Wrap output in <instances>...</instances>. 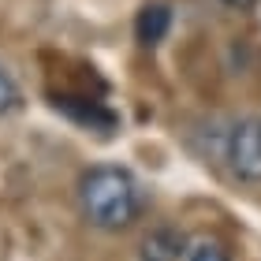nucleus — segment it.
<instances>
[{"label": "nucleus", "instance_id": "obj_5", "mask_svg": "<svg viewBox=\"0 0 261 261\" xmlns=\"http://www.w3.org/2000/svg\"><path fill=\"white\" fill-rule=\"evenodd\" d=\"M187 261H231V254L220 239H198L194 246H187Z\"/></svg>", "mask_w": 261, "mask_h": 261}, {"label": "nucleus", "instance_id": "obj_6", "mask_svg": "<svg viewBox=\"0 0 261 261\" xmlns=\"http://www.w3.org/2000/svg\"><path fill=\"white\" fill-rule=\"evenodd\" d=\"M19 105H22V90H19V82L11 79V71L0 64V116L15 112Z\"/></svg>", "mask_w": 261, "mask_h": 261}, {"label": "nucleus", "instance_id": "obj_2", "mask_svg": "<svg viewBox=\"0 0 261 261\" xmlns=\"http://www.w3.org/2000/svg\"><path fill=\"white\" fill-rule=\"evenodd\" d=\"M224 161L239 183H261V120H239L228 130Z\"/></svg>", "mask_w": 261, "mask_h": 261}, {"label": "nucleus", "instance_id": "obj_3", "mask_svg": "<svg viewBox=\"0 0 261 261\" xmlns=\"http://www.w3.org/2000/svg\"><path fill=\"white\" fill-rule=\"evenodd\" d=\"M138 257L142 261H183L187 257V235L168 228V224H161V228H153L146 239H142Z\"/></svg>", "mask_w": 261, "mask_h": 261}, {"label": "nucleus", "instance_id": "obj_4", "mask_svg": "<svg viewBox=\"0 0 261 261\" xmlns=\"http://www.w3.org/2000/svg\"><path fill=\"white\" fill-rule=\"evenodd\" d=\"M172 30V8L168 4H146L138 11V22H135V34L142 45H161Z\"/></svg>", "mask_w": 261, "mask_h": 261}, {"label": "nucleus", "instance_id": "obj_1", "mask_svg": "<svg viewBox=\"0 0 261 261\" xmlns=\"http://www.w3.org/2000/svg\"><path fill=\"white\" fill-rule=\"evenodd\" d=\"M79 205L93 228L101 231H123L138 220L142 213V194L135 175L120 164H97L82 172L79 179Z\"/></svg>", "mask_w": 261, "mask_h": 261}, {"label": "nucleus", "instance_id": "obj_7", "mask_svg": "<svg viewBox=\"0 0 261 261\" xmlns=\"http://www.w3.org/2000/svg\"><path fill=\"white\" fill-rule=\"evenodd\" d=\"M224 4H228V8H239V11H250L257 0H224Z\"/></svg>", "mask_w": 261, "mask_h": 261}]
</instances>
